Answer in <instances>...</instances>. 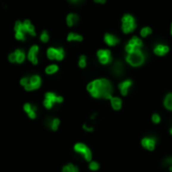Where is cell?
I'll use <instances>...</instances> for the list:
<instances>
[{
  "instance_id": "obj_23",
  "label": "cell",
  "mask_w": 172,
  "mask_h": 172,
  "mask_svg": "<svg viewBox=\"0 0 172 172\" xmlns=\"http://www.w3.org/2000/svg\"><path fill=\"white\" fill-rule=\"evenodd\" d=\"M164 106L167 110L172 111V94H168L164 99Z\"/></svg>"
},
{
  "instance_id": "obj_3",
  "label": "cell",
  "mask_w": 172,
  "mask_h": 172,
  "mask_svg": "<svg viewBox=\"0 0 172 172\" xmlns=\"http://www.w3.org/2000/svg\"><path fill=\"white\" fill-rule=\"evenodd\" d=\"M126 62L132 67H140L145 62V54L142 49H138L130 54H127Z\"/></svg>"
},
{
  "instance_id": "obj_31",
  "label": "cell",
  "mask_w": 172,
  "mask_h": 172,
  "mask_svg": "<svg viewBox=\"0 0 172 172\" xmlns=\"http://www.w3.org/2000/svg\"><path fill=\"white\" fill-rule=\"evenodd\" d=\"M160 120H161V119H160V116L158 115V114H154V115L152 116V121L154 122L155 124H158V123H159Z\"/></svg>"
},
{
  "instance_id": "obj_36",
  "label": "cell",
  "mask_w": 172,
  "mask_h": 172,
  "mask_svg": "<svg viewBox=\"0 0 172 172\" xmlns=\"http://www.w3.org/2000/svg\"><path fill=\"white\" fill-rule=\"evenodd\" d=\"M169 169H170V171H172V166H170V167H169Z\"/></svg>"
},
{
  "instance_id": "obj_18",
  "label": "cell",
  "mask_w": 172,
  "mask_h": 172,
  "mask_svg": "<svg viewBox=\"0 0 172 172\" xmlns=\"http://www.w3.org/2000/svg\"><path fill=\"white\" fill-rule=\"evenodd\" d=\"M79 19H80V17H79L78 14H76V13H70V14H68L65 20H67L68 26L73 27V26H75L76 23L79 22Z\"/></svg>"
},
{
  "instance_id": "obj_17",
  "label": "cell",
  "mask_w": 172,
  "mask_h": 172,
  "mask_svg": "<svg viewBox=\"0 0 172 172\" xmlns=\"http://www.w3.org/2000/svg\"><path fill=\"white\" fill-rule=\"evenodd\" d=\"M132 86V81L131 80H126L124 82H122V83L119 85V90H120L121 94L123 95V96H127V94H128V91H129V88Z\"/></svg>"
},
{
  "instance_id": "obj_37",
  "label": "cell",
  "mask_w": 172,
  "mask_h": 172,
  "mask_svg": "<svg viewBox=\"0 0 172 172\" xmlns=\"http://www.w3.org/2000/svg\"><path fill=\"white\" fill-rule=\"evenodd\" d=\"M171 35H172V23H171Z\"/></svg>"
},
{
  "instance_id": "obj_29",
  "label": "cell",
  "mask_w": 172,
  "mask_h": 172,
  "mask_svg": "<svg viewBox=\"0 0 172 172\" xmlns=\"http://www.w3.org/2000/svg\"><path fill=\"white\" fill-rule=\"evenodd\" d=\"M39 38H40V40L42 41V42H49V32H47L46 30H43L41 32V34H40V36H39Z\"/></svg>"
},
{
  "instance_id": "obj_32",
  "label": "cell",
  "mask_w": 172,
  "mask_h": 172,
  "mask_svg": "<svg viewBox=\"0 0 172 172\" xmlns=\"http://www.w3.org/2000/svg\"><path fill=\"white\" fill-rule=\"evenodd\" d=\"M83 128L85 129V130H87V131H88V132H89V131H90V132H92L93 130H94V129H93L92 127H88V126L86 125V124H85V125H84Z\"/></svg>"
},
{
  "instance_id": "obj_35",
  "label": "cell",
  "mask_w": 172,
  "mask_h": 172,
  "mask_svg": "<svg viewBox=\"0 0 172 172\" xmlns=\"http://www.w3.org/2000/svg\"><path fill=\"white\" fill-rule=\"evenodd\" d=\"M68 1L73 2V3H78V2H80L81 0H68Z\"/></svg>"
},
{
  "instance_id": "obj_16",
  "label": "cell",
  "mask_w": 172,
  "mask_h": 172,
  "mask_svg": "<svg viewBox=\"0 0 172 172\" xmlns=\"http://www.w3.org/2000/svg\"><path fill=\"white\" fill-rule=\"evenodd\" d=\"M23 22V27H24V30L26 33H28L31 36H35L36 35V31L35 28H34L33 24L31 23V21L29 19H25Z\"/></svg>"
},
{
  "instance_id": "obj_20",
  "label": "cell",
  "mask_w": 172,
  "mask_h": 172,
  "mask_svg": "<svg viewBox=\"0 0 172 172\" xmlns=\"http://www.w3.org/2000/svg\"><path fill=\"white\" fill-rule=\"evenodd\" d=\"M110 102H111V105H112V108L114 110L118 111L121 109L122 107V101L121 99H119L117 97H112L110 99Z\"/></svg>"
},
{
  "instance_id": "obj_9",
  "label": "cell",
  "mask_w": 172,
  "mask_h": 172,
  "mask_svg": "<svg viewBox=\"0 0 172 172\" xmlns=\"http://www.w3.org/2000/svg\"><path fill=\"white\" fill-rule=\"evenodd\" d=\"M25 35H26V32L24 30V27H23V22L22 21L17 20L14 24V36H15V38L19 41H24Z\"/></svg>"
},
{
  "instance_id": "obj_21",
  "label": "cell",
  "mask_w": 172,
  "mask_h": 172,
  "mask_svg": "<svg viewBox=\"0 0 172 172\" xmlns=\"http://www.w3.org/2000/svg\"><path fill=\"white\" fill-rule=\"evenodd\" d=\"M67 39H68V41H70V42H71V41L80 42V41H83V36H82L81 34L75 33V32H70L68 34Z\"/></svg>"
},
{
  "instance_id": "obj_14",
  "label": "cell",
  "mask_w": 172,
  "mask_h": 172,
  "mask_svg": "<svg viewBox=\"0 0 172 172\" xmlns=\"http://www.w3.org/2000/svg\"><path fill=\"white\" fill-rule=\"evenodd\" d=\"M141 144L144 148L152 151V150H154V148H155L156 140L154 138H151V137H145L144 139H142Z\"/></svg>"
},
{
  "instance_id": "obj_4",
  "label": "cell",
  "mask_w": 172,
  "mask_h": 172,
  "mask_svg": "<svg viewBox=\"0 0 172 172\" xmlns=\"http://www.w3.org/2000/svg\"><path fill=\"white\" fill-rule=\"evenodd\" d=\"M137 22L132 14H125L122 17V30L124 33H131L136 29Z\"/></svg>"
},
{
  "instance_id": "obj_19",
  "label": "cell",
  "mask_w": 172,
  "mask_h": 172,
  "mask_svg": "<svg viewBox=\"0 0 172 172\" xmlns=\"http://www.w3.org/2000/svg\"><path fill=\"white\" fill-rule=\"evenodd\" d=\"M23 109L26 113H27L28 117L30 119H34L36 117V108L31 106L29 103H26V104L23 106Z\"/></svg>"
},
{
  "instance_id": "obj_26",
  "label": "cell",
  "mask_w": 172,
  "mask_h": 172,
  "mask_svg": "<svg viewBox=\"0 0 172 172\" xmlns=\"http://www.w3.org/2000/svg\"><path fill=\"white\" fill-rule=\"evenodd\" d=\"M62 172H79V169L73 164H68L67 166L62 168Z\"/></svg>"
},
{
  "instance_id": "obj_12",
  "label": "cell",
  "mask_w": 172,
  "mask_h": 172,
  "mask_svg": "<svg viewBox=\"0 0 172 172\" xmlns=\"http://www.w3.org/2000/svg\"><path fill=\"white\" fill-rule=\"evenodd\" d=\"M38 51H39V47H38V46H36V44L31 46L29 49V51H28L27 59L31 63H33V65H37L38 63V59H37Z\"/></svg>"
},
{
  "instance_id": "obj_11",
  "label": "cell",
  "mask_w": 172,
  "mask_h": 172,
  "mask_svg": "<svg viewBox=\"0 0 172 172\" xmlns=\"http://www.w3.org/2000/svg\"><path fill=\"white\" fill-rule=\"evenodd\" d=\"M8 60L10 62L22 63L25 60V52L22 49H16L8 55Z\"/></svg>"
},
{
  "instance_id": "obj_27",
  "label": "cell",
  "mask_w": 172,
  "mask_h": 172,
  "mask_svg": "<svg viewBox=\"0 0 172 172\" xmlns=\"http://www.w3.org/2000/svg\"><path fill=\"white\" fill-rule=\"evenodd\" d=\"M79 67L81 68H85L87 67V57L86 55H81L80 57H79Z\"/></svg>"
},
{
  "instance_id": "obj_25",
  "label": "cell",
  "mask_w": 172,
  "mask_h": 172,
  "mask_svg": "<svg viewBox=\"0 0 172 172\" xmlns=\"http://www.w3.org/2000/svg\"><path fill=\"white\" fill-rule=\"evenodd\" d=\"M57 71H59V67L57 65H49L46 68V73L47 75H54Z\"/></svg>"
},
{
  "instance_id": "obj_28",
  "label": "cell",
  "mask_w": 172,
  "mask_h": 172,
  "mask_svg": "<svg viewBox=\"0 0 172 172\" xmlns=\"http://www.w3.org/2000/svg\"><path fill=\"white\" fill-rule=\"evenodd\" d=\"M49 126H51L52 131H57V128H59V126H60V120L59 119H52V121L51 122Z\"/></svg>"
},
{
  "instance_id": "obj_34",
  "label": "cell",
  "mask_w": 172,
  "mask_h": 172,
  "mask_svg": "<svg viewBox=\"0 0 172 172\" xmlns=\"http://www.w3.org/2000/svg\"><path fill=\"white\" fill-rule=\"evenodd\" d=\"M96 3H100V4H103V3H105L106 2V0H94Z\"/></svg>"
},
{
  "instance_id": "obj_10",
  "label": "cell",
  "mask_w": 172,
  "mask_h": 172,
  "mask_svg": "<svg viewBox=\"0 0 172 172\" xmlns=\"http://www.w3.org/2000/svg\"><path fill=\"white\" fill-rule=\"evenodd\" d=\"M97 55L102 65H108V63L112 62L113 60L112 54L109 49H99L97 51Z\"/></svg>"
},
{
  "instance_id": "obj_1",
  "label": "cell",
  "mask_w": 172,
  "mask_h": 172,
  "mask_svg": "<svg viewBox=\"0 0 172 172\" xmlns=\"http://www.w3.org/2000/svg\"><path fill=\"white\" fill-rule=\"evenodd\" d=\"M87 90L93 97L97 99L104 98V99L110 100L112 98L113 87L110 81H108L107 79H98L91 82L87 86Z\"/></svg>"
},
{
  "instance_id": "obj_30",
  "label": "cell",
  "mask_w": 172,
  "mask_h": 172,
  "mask_svg": "<svg viewBox=\"0 0 172 172\" xmlns=\"http://www.w3.org/2000/svg\"><path fill=\"white\" fill-rule=\"evenodd\" d=\"M89 167H90L91 170L96 171V170L99 169L100 165H99V163H97V162H91V163H90V165H89Z\"/></svg>"
},
{
  "instance_id": "obj_22",
  "label": "cell",
  "mask_w": 172,
  "mask_h": 172,
  "mask_svg": "<svg viewBox=\"0 0 172 172\" xmlns=\"http://www.w3.org/2000/svg\"><path fill=\"white\" fill-rule=\"evenodd\" d=\"M113 73L115 74L116 76H120L123 73V65H122L121 62H116L113 65Z\"/></svg>"
},
{
  "instance_id": "obj_24",
  "label": "cell",
  "mask_w": 172,
  "mask_h": 172,
  "mask_svg": "<svg viewBox=\"0 0 172 172\" xmlns=\"http://www.w3.org/2000/svg\"><path fill=\"white\" fill-rule=\"evenodd\" d=\"M153 32L152 31V28L149 27V26H145V27H143L141 30H140V35L142 36L143 38L147 37L148 35H150Z\"/></svg>"
},
{
  "instance_id": "obj_38",
  "label": "cell",
  "mask_w": 172,
  "mask_h": 172,
  "mask_svg": "<svg viewBox=\"0 0 172 172\" xmlns=\"http://www.w3.org/2000/svg\"><path fill=\"white\" fill-rule=\"evenodd\" d=\"M170 133H171V135H172V128H171V130H170Z\"/></svg>"
},
{
  "instance_id": "obj_6",
  "label": "cell",
  "mask_w": 172,
  "mask_h": 172,
  "mask_svg": "<svg viewBox=\"0 0 172 172\" xmlns=\"http://www.w3.org/2000/svg\"><path fill=\"white\" fill-rule=\"evenodd\" d=\"M47 59L51 60H62L65 57V49L62 47H49L46 51Z\"/></svg>"
},
{
  "instance_id": "obj_7",
  "label": "cell",
  "mask_w": 172,
  "mask_h": 172,
  "mask_svg": "<svg viewBox=\"0 0 172 172\" xmlns=\"http://www.w3.org/2000/svg\"><path fill=\"white\" fill-rule=\"evenodd\" d=\"M62 101H63L62 97L57 96V95L54 94V93L49 92L46 94L44 101H43V106L46 108V109H51L54 104H55V103H62Z\"/></svg>"
},
{
  "instance_id": "obj_13",
  "label": "cell",
  "mask_w": 172,
  "mask_h": 172,
  "mask_svg": "<svg viewBox=\"0 0 172 172\" xmlns=\"http://www.w3.org/2000/svg\"><path fill=\"white\" fill-rule=\"evenodd\" d=\"M104 40L109 46H115L120 42V39H119L115 34H112V33H106L104 36Z\"/></svg>"
},
{
  "instance_id": "obj_8",
  "label": "cell",
  "mask_w": 172,
  "mask_h": 172,
  "mask_svg": "<svg viewBox=\"0 0 172 172\" xmlns=\"http://www.w3.org/2000/svg\"><path fill=\"white\" fill-rule=\"evenodd\" d=\"M74 149H75L76 152L80 153V154H83L85 159L87 161H91L92 152H91V150L89 149V147L87 146V145H85L84 143H76L75 145V147H74Z\"/></svg>"
},
{
  "instance_id": "obj_33",
  "label": "cell",
  "mask_w": 172,
  "mask_h": 172,
  "mask_svg": "<svg viewBox=\"0 0 172 172\" xmlns=\"http://www.w3.org/2000/svg\"><path fill=\"white\" fill-rule=\"evenodd\" d=\"M165 163L170 164V165L172 166V157H169V158H167V159H166V161H165Z\"/></svg>"
},
{
  "instance_id": "obj_15",
  "label": "cell",
  "mask_w": 172,
  "mask_h": 172,
  "mask_svg": "<svg viewBox=\"0 0 172 172\" xmlns=\"http://www.w3.org/2000/svg\"><path fill=\"white\" fill-rule=\"evenodd\" d=\"M169 51V46L163 43H158L156 44L154 47V54L156 55H159V57H163Z\"/></svg>"
},
{
  "instance_id": "obj_5",
  "label": "cell",
  "mask_w": 172,
  "mask_h": 172,
  "mask_svg": "<svg viewBox=\"0 0 172 172\" xmlns=\"http://www.w3.org/2000/svg\"><path fill=\"white\" fill-rule=\"evenodd\" d=\"M142 46H143L142 39L138 37V36H133L130 40L127 42V44L125 46V51H126L127 54H130V52H133L135 51L141 49Z\"/></svg>"
},
{
  "instance_id": "obj_2",
  "label": "cell",
  "mask_w": 172,
  "mask_h": 172,
  "mask_svg": "<svg viewBox=\"0 0 172 172\" xmlns=\"http://www.w3.org/2000/svg\"><path fill=\"white\" fill-rule=\"evenodd\" d=\"M20 85L22 87H24L26 91L30 92L34 91V90H37L41 85V79L40 76L37 75H34L32 76H25L22 78L20 81Z\"/></svg>"
}]
</instances>
